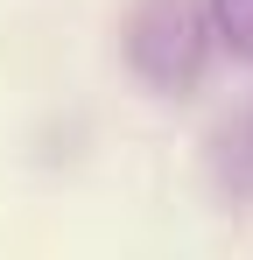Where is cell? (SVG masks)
I'll return each instance as SVG.
<instances>
[{"label":"cell","instance_id":"obj_1","mask_svg":"<svg viewBox=\"0 0 253 260\" xmlns=\"http://www.w3.org/2000/svg\"><path fill=\"white\" fill-rule=\"evenodd\" d=\"M204 56H211V28L190 0H141L134 21H126V63L134 78L162 99H183L197 91L204 78Z\"/></svg>","mask_w":253,"mask_h":260},{"label":"cell","instance_id":"obj_2","mask_svg":"<svg viewBox=\"0 0 253 260\" xmlns=\"http://www.w3.org/2000/svg\"><path fill=\"white\" fill-rule=\"evenodd\" d=\"M204 28L232 49L239 63H253V0H204Z\"/></svg>","mask_w":253,"mask_h":260}]
</instances>
